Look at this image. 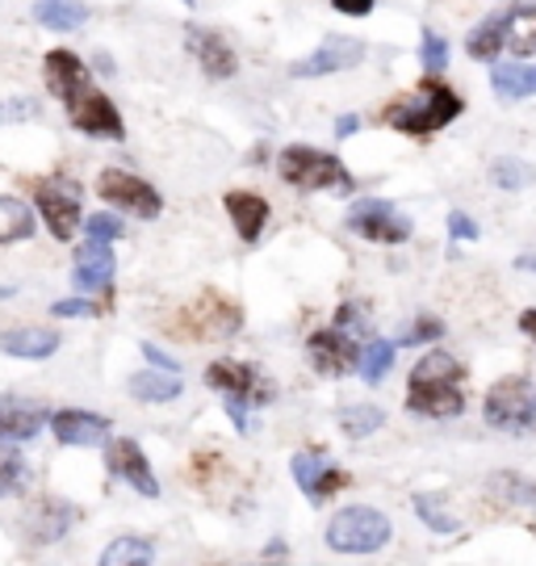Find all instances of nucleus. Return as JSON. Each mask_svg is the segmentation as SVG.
Segmentation results:
<instances>
[{
  "mask_svg": "<svg viewBox=\"0 0 536 566\" xmlns=\"http://www.w3.org/2000/svg\"><path fill=\"white\" fill-rule=\"evenodd\" d=\"M42 81L55 93L67 109V118L76 126L80 135H93V139H122L126 135V122H122L118 105L101 93L88 67L80 60L76 51H46L42 60Z\"/></svg>",
  "mask_w": 536,
  "mask_h": 566,
  "instance_id": "1",
  "label": "nucleus"
},
{
  "mask_svg": "<svg viewBox=\"0 0 536 566\" xmlns=\"http://www.w3.org/2000/svg\"><path fill=\"white\" fill-rule=\"evenodd\" d=\"M407 411L423 420H458L465 411V365L444 348L423 353L407 378Z\"/></svg>",
  "mask_w": 536,
  "mask_h": 566,
  "instance_id": "2",
  "label": "nucleus"
},
{
  "mask_svg": "<svg viewBox=\"0 0 536 566\" xmlns=\"http://www.w3.org/2000/svg\"><path fill=\"white\" fill-rule=\"evenodd\" d=\"M461 109H465V102L453 93V84H444L440 76H428V81H419L416 93H407V97L386 105L381 122L390 130H398V135L423 139V135H437L453 118H461Z\"/></svg>",
  "mask_w": 536,
  "mask_h": 566,
  "instance_id": "3",
  "label": "nucleus"
},
{
  "mask_svg": "<svg viewBox=\"0 0 536 566\" xmlns=\"http://www.w3.org/2000/svg\"><path fill=\"white\" fill-rule=\"evenodd\" d=\"M395 537V525L381 507L369 504H348L339 507L336 516L323 528V542L332 554H344V558H369V554H381Z\"/></svg>",
  "mask_w": 536,
  "mask_h": 566,
  "instance_id": "4",
  "label": "nucleus"
},
{
  "mask_svg": "<svg viewBox=\"0 0 536 566\" xmlns=\"http://www.w3.org/2000/svg\"><path fill=\"white\" fill-rule=\"evenodd\" d=\"M277 172L290 189H302V193H353L357 181L348 172V164L332 156V151H318V147H306V143H294L277 156Z\"/></svg>",
  "mask_w": 536,
  "mask_h": 566,
  "instance_id": "5",
  "label": "nucleus"
},
{
  "mask_svg": "<svg viewBox=\"0 0 536 566\" xmlns=\"http://www.w3.org/2000/svg\"><path fill=\"white\" fill-rule=\"evenodd\" d=\"M172 327L185 340H227L243 327V306L219 290H201L193 303H185L172 315Z\"/></svg>",
  "mask_w": 536,
  "mask_h": 566,
  "instance_id": "6",
  "label": "nucleus"
},
{
  "mask_svg": "<svg viewBox=\"0 0 536 566\" xmlns=\"http://www.w3.org/2000/svg\"><path fill=\"white\" fill-rule=\"evenodd\" d=\"M34 206H39L46 231L60 243H67L84 219V189L72 177H42L34 181Z\"/></svg>",
  "mask_w": 536,
  "mask_h": 566,
  "instance_id": "7",
  "label": "nucleus"
},
{
  "mask_svg": "<svg viewBox=\"0 0 536 566\" xmlns=\"http://www.w3.org/2000/svg\"><path fill=\"white\" fill-rule=\"evenodd\" d=\"M533 407H536V386L524 374H507V378H498L486 390L482 416H486V424L503 428V432H528Z\"/></svg>",
  "mask_w": 536,
  "mask_h": 566,
  "instance_id": "8",
  "label": "nucleus"
},
{
  "mask_svg": "<svg viewBox=\"0 0 536 566\" xmlns=\"http://www.w3.org/2000/svg\"><path fill=\"white\" fill-rule=\"evenodd\" d=\"M206 386L243 407H269L277 399V386L269 382L256 365L235 361V357H219V361L206 365Z\"/></svg>",
  "mask_w": 536,
  "mask_h": 566,
  "instance_id": "9",
  "label": "nucleus"
},
{
  "mask_svg": "<svg viewBox=\"0 0 536 566\" xmlns=\"http://www.w3.org/2000/svg\"><path fill=\"white\" fill-rule=\"evenodd\" d=\"M344 223H348L353 235L369 243H390L395 248V243L411 240V219L395 202H381V198H357V202L348 206Z\"/></svg>",
  "mask_w": 536,
  "mask_h": 566,
  "instance_id": "10",
  "label": "nucleus"
},
{
  "mask_svg": "<svg viewBox=\"0 0 536 566\" xmlns=\"http://www.w3.org/2000/svg\"><path fill=\"white\" fill-rule=\"evenodd\" d=\"M97 198L122 210V214H135V219H159L164 198H159L156 185H147L135 172H122V168H105L97 177Z\"/></svg>",
  "mask_w": 536,
  "mask_h": 566,
  "instance_id": "11",
  "label": "nucleus"
},
{
  "mask_svg": "<svg viewBox=\"0 0 536 566\" xmlns=\"http://www.w3.org/2000/svg\"><path fill=\"white\" fill-rule=\"evenodd\" d=\"M105 470H109L118 483L130 486L135 495H143V500H159V479L139 441H130V437L105 441Z\"/></svg>",
  "mask_w": 536,
  "mask_h": 566,
  "instance_id": "12",
  "label": "nucleus"
},
{
  "mask_svg": "<svg viewBox=\"0 0 536 566\" xmlns=\"http://www.w3.org/2000/svg\"><path fill=\"white\" fill-rule=\"evenodd\" d=\"M306 357H311L315 374H323V378H344V374L357 369L360 348L339 327H318V332H311V340H306Z\"/></svg>",
  "mask_w": 536,
  "mask_h": 566,
  "instance_id": "13",
  "label": "nucleus"
},
{
  "mask_svg": "<svg viewBox=\"0 0 536 566\" xmlns=\"http://www.w3.org/2000/svg\"><path fill=\"white\" fill-rule=\"evenodd\" d=\"M46 424L55 432V441L63 449H97L109 441V420L97 411H84V407H63L55 416H46Z\"/></svg>",
  "mask_w": 536,
  "mask_h": 566,
  "instance_id": "14",
  "label": "nucleus"
},
{
  "mask_svg": "<svg viewBox=\"0 0 536 566\" xmlns=\"http://www.w3.org/2000/svg\"><path fill=\"white\" fill-rule=\"evenodd\" d=\"M185 51L201 63V72L210 81H231L239 72V60L231 51V42L222 39L219 30H206V25H189L185 30Z\"/></svg>",
  "mask_w": 536,
  "mask_h": 566,
  "instance_id": "15",
  "label": "nucleus"
},
{
  "mask_svg": "<svg viewBox=\"0 0 536 566\" xmlns=\"http://www.w3.org/2000/svg\"><path fill=\"white\" fill-rule=\"evenodd\" d=\"M360 55H365V42L357 39H327L318 51H311L306 60L290 63V76L298 81H311V76H332V72H348L357 67Z\"/></svg>",
  "mask_w": 536,
  "mask_h": 566,
  "instance_id": "16",
  "label": "nucleus"
},
{
  "mask_svg": "<svg viewBox=\"0 0 536 566\" xmlns=\"http://www.w3.org/2000/svg\"><path fill=\"white\" fill-rule=\"evenodd\" d=\"M80 521V507L60 500V495H51V500H39V504L30 507V516H25V533H30V542L34 546H55L67 537V528Z\"/></svg>",
  "mask_w": 536,
  "mask_h": 566,
  "instance_id": "17",
  "label": "nucleus"
},
{
  "mask_svg": "<svg viewBox=\"0 0 536 566\" xmlns=\"http://www.w3.org/2000/svg\"><path fill=\"white\" fill-rule=\"evenodd\" d=\"M222 206H227V219L235 223L239 240L243 243H256L260 235H264V227H269V202L260 198V193H252V189H231L227 198H222Z\"/></svg>",
  "mask_w": 536,
  "mask_h": 566,
  "instance_id": "18",
  "label": "nucleus"
},
{
  "mask_svg": "<svg viewBox=\"0 0 536 566\" xmlns=\"http://www.w3.org/2000/svg\"><path fill=\"white\" fill-rule=\"evenodd\" d=\"M72 282H76L84 294H105V290L114 285V252H109V243L84 240V248L76 252Z\"/></svg>",
  "mask_w": 536,
  "mask_h": 566,
  "instance_id": "19",
  "label": "nucleus"
},
{
  "mask_svg": "<svg viewBox=\"0 0 536 566\" xmlns=\"http://www.w3.org/2000/svg\"><path fill=\"white\" fill-rule=\"evenodd\" d=\"M63 336L51 327H9L0 332V353L21 357V361H46L51 353H60Z\"/></svg>",
  "mask_w": 536,
  "mask_h": 566,
  "instance_id": "20",
  "label": "nucleus"
},
{
  "mask_svg": "<svg viewBox=\"0 0 536 566\" xmlns=\"http://www.w3.org/2000/svg\"><path fill=\"white\" fill-rule=\"evenodd\" d=\"M46 424V411L30 403H18V399H4L0 403V446H25L34 441Z\"/></svg>",
  "mask_w": 536,
  "mask_h": 566,
  "instance_id": "21",
  "label": "nucleus"
},
{
  "mask_svg": "<svg viewBox=\"0 0 536 566\" xmlns=\"http://www.w3.org/2000/svg\"><path fill=\"white\" fill-rule=\"evenodd\" d=\"M498 25H503V51L516 55V60H533L536 55V4H524V9L503 13Z\"/></svg>",
  "mask_w": 536,
  "mask_h": 566,
  "instance_id": "22",
  "label": "nucleus"
},
{
  "mask_svg": "<svg viewBox=\"0 0 536 566\" xmlns=\"http://www.w3.org/2000/svg\"><path fill=\"white\" fill-rule=\"evenodd\" d=\"M130 399H139V403H172L185 395V382H180V374H164V369H139V374H130Z\"/></svg>",
  "mask_w": 536,
  "mask_h": 566,
  "instance_id": "23",
  "label": "nucleus"
},
{
  "mask_svg": "<svg viewBox=\"0 0 536 566\" xmlns=\"http://www.w3.org/2000/svg\"><path fill=\"white\" fill-rule=\"evenodd\" d=\"M491 84H495V97H503V102L536 97V63H495Z\"/></svg>",
  "mask_w": 536,
  "mask_h": 566,
  "instance_id": "24",
  "label": "nucleus"
},
{
  "mask_svg": "<svg viewBox=\"0 0 536 566\" xmlns=\"http://www.w3.org/2000/svg\"><path fill=\"white\" fill-rule=\"evenodd\" d=\"M156 563V542L139 533H122L109 546L101 549L97 566H151Z\"/></svg>",
  "mask_w": 536,
  "mask_h": 566,
  "instance_id": "25",
  "label": "nucleus"
},
{
  "mask_svg": "<svg viewBox=\"0 0 536 566\" xmlns=\"http://www.w3.org/2000/svg\"><path fill=\"white\" fill-rule=\"evenodd\" d=\"M486 491L507 507H536V479L519 474V470H495L486 479Z\"/></svg>",
  "mask_w": 536,
  "mask_h": 566,
  "instance_id": "26",
  "label": "nucleus"
},
{
  "mask_svg": "<svg viewBox=\"0 0 536 566\" xmlns=\"http://www.w3.org/2000/svg\"><path fill=\"white\" fill-rule=\"evenodd\" d=\"M34 231H39V214L13 193H0V243H21Z\"/></svg>",
  "mask_w": 536,
  "mask_h": 566,
  "instance_id": "27",
  "label": "nucleus"
},
{
  "mask_svg": "<svg viewBox=\"0 0 536 566\" xmlns=\"http://www.w3.org/2000/svg\"><path fill=\"white\" fill-rule=\"evenodd\" d=\"M411 507H416L419 525L428 528V533H437V537H453V533H458V516L449 512V495H440V491H419L416 500H411Z\"/></svg>",
  "mask_w": 536,
  "mask_h": 566,
  "instance_id": "28",
  "label": "nucleus"
},
{
  "mask_svg": "<svg viewBox=\"0 0 536 566\" xmlns=\"http://www.w3.org/2000/svg\"><path fill=\"white\" fill-rule=\"evenodd\" d=\"M34 21L46 25V30H80L84 21H88V9L80 4V0H39L34 4Z\"/></svg>",
  "mask_w": 536,
  "mask_h": 566,
  "instance_id": "29",
  "label": "nucleus"
},
{
  "mask_svg": "<svg viewBox=\"0 0 536 566\" xmlns=\"http://www.w3.org/2000/svg\"><path fill=\"white\" fill-rule=\"evenodd\" d=\"M395 344L390 340H369L360 348V361H357V374L365 386H381L386 382V374H390V365H395Z\"/></svg>",
  "mask_w": 536,
  "mask_h": 566,
  "instance_id": "30",
  "label": "nucleus"
},
{
  "mask_svg": "<svg viewBox=\"0 0 536 566\" xmlns=\"http://www.w3.org/2000/svg\"><path fill=\"white\" fill-rule=\"evenodd\" d=\"M465 51L477 63H495L503 55V25H498V18L477 21L474 30H470V39H465Z\"/></svg>",
  "mask_w": 536,
  "mask_h": 566,
  "instance_id": "31",
  "label": "nucleus"
},
{
  "mask_svg": "<svg viewBox=\"0 0 536 566\" xmlns=\"http://www.w3.org/2000/svg\"><path fill=\"white\" fill-rule=\"evenodd\" d=\"M381 424H386V411H381L378 403H357V407H348V411H339V428H344L353 441H365V437L381 432Z\"/></svg>",
  "mask_w": 536,
  "mask_h": 566,
  "instance_id": "32",
  "label": "nucleus"
},
{
  "mask_svg": "<svg viewBox=\"0 0 536 566\" xmlns=\"http://www.w3.org/2000/svg\"><path fill=\"white\" fill-rule=\"evenodd\" d=\"M30 479V465L18 453V446H0V500L4 495H18L21 486Z\"/></svg>",
  "mask_w": 536,
  "mask_h": 566,
  "instance_id": "33",
  "label": "nucleus"
},
{
  "mask_svg": "<svg viewBox=\"0 0 536 566\" xmlns=\"http://www.w3.org/2000/svg\"><path fill=\"white\" fill-rule=\"evenodd\" d=\"M353 483V474H348V470H344V465H323V474H318L315 479V486H311V495H306V500H311V504H327V500H336L339 491H344V486Z\"/></svg>",
  "mask_w": 536,
  "mask_h": 566,
  "instance_id": "34",
  "label": "nucleus"
},
{
  "mask_svg": "<svg viewBox=\"0 0 536 566\" xmlns=\"http://www.w3.org/2000/svg\"><path fill=\"white\" fill-rule=\"evenodd\" d=\"M491 181L498 189H524L536 181V168L528 160H495L491 164Z\"/></svg>",
  "mask_w": 536,
  "mask_h": 566,
  "instance_id": "35",
  "label": "nucleus"
},
{
  "mask_svg": "<svg viewBox=\"0 0 536 566\" xmlns=\"http://www.w3.org/2000/svg\"><path fill=\"white\" fill-rule=\"evenodd\" d=\"M84 240H93V243L122 240V219H118V214H109V210H97V214H88V219H84Z\"/></svg>",
  "mask_w": 536,
  "mask_h": 566,
  "instance_id": "36",
  "label": "nucleus"
},
{
  "mask_svg": "<svg viewBox=\"0 0 536 566\" xmlns=\"http://www.w3.org/2000/svg\"><path fill=\"white\" fill-rule=\"evenodd\" d=\"M419 63H423L432 76L449 63V42L440 39L437 30H423V34H419Z\"/></svg>",
  "mask_w": 536,
  "mask_h": 566,
  "instance_id": "37",
  "label": "nucleus"
},
{
  "mask_svg": "<svg viewBox=\"0 0 536 566\" xmlns=\"http://www.w3.org/2000/svg\"><path fill=\"white\" fill-rule=\"evenodd\" d=\"M323 465H327L323 453H294L290 470H294V483H298L302 495H311V486H315V479L323 474Z\"/></svg>",
  "mask_w": 536,
  "mask_h": 566,
  "instance_id": "38",
  "label": "nucleus"
},
{
  "mask_svg": "<svg viewBox=\"0 0 536 566\" xmlns=\"http://www.w3.org/2000/svg\"><path fill=\"white\" fill-rule=\"evenodd\" d=\"M336 327L344 332V336H353L357 340L360 332L369 327V311L360 303H339V311H336Z\"/></svg>",
  "mask_w": 536,
  "mask_h": 566,
  "instance_id": "39",
  "label": "nucleus"
},
{
  "mask_svg": "<svg viewBox=\"0 0 536 566\" xmlns=\"http://www.w3.org/2000/svg\"><path fill=\"white\" fill-rule=\"evenodd\" d=\"M440 336H444V324H440L437 315H419L402 340L407 344H432V340H440Z\"/></svg>",
  "mask_w": 536,
  "mask_h": 566,
  "instance_id": "40",
  "label": "nucleus"
},
{
  "mask_svg": "<svg viewBox=\"0 0 536 566\" xmlns=\"http://www.w3.org/2000/svg\"><path fill=\"white\" fill-rule=\"evenodd\" d=\"M51 315L55 319H88V315H101V306L88 303V298H63V303L51 306Z\"/></svg>",
  "mask_w": 536,
  "mask_h": 566,
  "instance_id": "41",
  "label": "nucleus"
},
{
  "mask_svg": "<svg viewBox=\"0 0 536 566\" xmlns=\"http://www.w3.org/2000/svg\"><path fill=\"white\" fill-rule=\"evenodd\" d=\"M143 357H147V369H164V374H180V365H177V357L172 353H164L159 344H143Z\"/></svg>",
  "mask_w": 536,
  "mask_h": 566,
  "instance_id": "42",
  "label": "nucleus"
},
{
  "mask_svg": "<svg viewBox=\"0 0 536 566\" xmlns=\"http://www.w3.org/2000/svg\"><path fill=\"white\" fill-rule=\"evenodd\" d=\"M449 235H453V240H477V223L474 219H470V214H461V210H453V214H449Z\"/></svg>",
  "mask_w": 536,
  "mask_h": 566,
  "instance_id": "43",
  "label": "nucleus"
},
{
  "mask_svg": "<svg viewBox=\"0 0 536 566\" xmlns=\"http://www.w3.org/2000/svg\"><path fill=\"white\" fill-rule=\"evenodd\" d=\"M39 114V105L34 102H4L0 105V126L4 122H18V118H34Z\"/></svg>",
  "mask_w": 536,
  "mask_h": 566,
  "instance_id": "44",
  "label": "nucleus"
},
{
  "mask_svg": "<svg viewBox=\"0 0 536 566\" xmlns=\"http://www.w3.org/2000/svg\"><path fill=\"white\" fill-rule=\"evenodd\" d=\"M332 9L344 18H369L374 13V0H332Z\"/></svg>",
  "mask_w": 536,
  "mask_h": 566,
  "instance_id": "45",
  "label": "nucleus"
},
{
  "mask_svg": "<svg viewBox=\"0 0 536 566\" xmlns=\"http://www.w3.org/2000/svg\"><path fill=\"white\" fill-rule=\"evenodd\" d=\"M227 416H231V424H235L239 432H252V420H248V407H243V403L227 399Z\"/></svg>",
  "mask_w": 536,
  "mask_h": 566,
  "instance_id": "46",
  "label": "nucleus"
},
{
  "mask_svg": "<svg viewBox=\"0 0 536 566\" xmlns=\"http://www.w3.org/2000/svg\"><path fill=\"white\" fill-rule=\"evenodd\" d=\"M360 130V118L357 114H344V118H336V139H353Z\"/></svg>",
  "mask_w": 536,
  "mask_h": 566,
  "instance_id": "47",
  "label": "nucleus"
},
{
  "mask_svg": "<svg viewBox=\"0 0 536 566\" xmlns=\"http://www.w3.org/2000/svg\"><path fill=\"white\" fill-rule=\"evenodd\" d=\"M264 558H290V546H285L281 537H273V542L264 546Z\"/></svg>",
  "mask_w": 536,
  "mask_h": 566,
  "instance_id": "48",
  "label": "nucleus"
},
{
  "mask_svg": "<svg viewBox=\"0 0 536 566\" xmlns=\"http://www.w3.org/2000/svg\"><path fill=\"white\" fill-rule=\"evenodd\" d=\"M519 332H524V336H533V340H536V306H533V311H524V315H519Z\"/></svg>",
  "mask_w": 536,
  "mask_h": 566,
  "instance_id": "49",
  "label": "nucleus"
},
{
  "mask_svg": "<svg viewBox=\"0 0 536 566\" xmlns=\"http://www.w3.org/2000/svg\"><path fill=\"white\" fill-rule=\"evenodd\" d=\"M516 269H524V273H536V256H519Z\"/></svg>",
  "mask_w": 536,
  "mask_h": 566,
  "instance_id": "50",
  "label": "nucleus"
},
{
  "mask_svg": "<svg viewBox=\"0 0 536 566\" xmlns=\"http://www.w3.org/2000/svg\"><path fill=\"white\" fill-rule=\"evenodd\" d=\"M256 566H285V558H264V563H256Z\"/></svg>",
  "mask_w": 536,
  "mask_h": 566,
  "instance_id": "51",
  "label": "nucleus"
},
{
  "mask_svg": "<svg viewBox=\"0 0 536 566\" xmlns=\"http://www.w3.org/2000/svg\"><path fill=\"white\" fill-rule=\"evenodd\" d=\"M528 432L536 437V407H533V420H528Z\"/></svg>",
  "mask_w": 536,
  "mask_h": 566,
  "instance_id": "52",
  "label": "nucleus"
},
{
  "mask_svg": "<svg viewBox=\"0 0 536 566\" xmlns=\"http://www.w3.org/2000/svg\"><path fill=\"white\" fill-rule=\"evenodd\" d=\"M185 4H193V0H185Z\"/></svg>",
  "mask_w": 536,
  "mask_h": 566,
  "instance_id": "53",
  "label": "nucleus"
}]
</instances>
